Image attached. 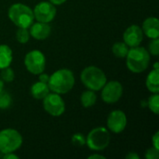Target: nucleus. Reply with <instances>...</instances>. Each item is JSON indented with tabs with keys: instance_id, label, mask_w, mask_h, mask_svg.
Masks as SVG:
<instances>
[{
	"instance_id": "f257e3e1",
	"label": "nucleus",
	"mask_w": 159,
	"mask_h": 159,
	"mask_svg": "<svg viewBox=\"0 0 159 159\" xmlns=\"http://www.w3.org/2000/svg\"><path fill=\"white\" fill-rule=\"evenodd\" d=\"M48 88L52 92L60 95L68 93L75 85L74 73L66 68L60 69L49 75L48 82Z\"/></svg>"
},
{
	"instance_id": "f03ea898",
	"label": "nucleus",
	"mask_w": 159,
	"mask_h": 159,
	"mask_svg": "<svg viewBox=\"0 0 159 159\" xmlns=\"http://www.w3.org/2000/svg\"><path fill=\"white\" fill-rule=\"evenodd\" d=\"M128 69L135 74L144 72L150 63V53L143 47H134L129 49L126 56Z\"/></svg>"
},
{
	"instance_id": "7ed1b4c3",
	"label": "nucleus",
	"mask_w": 159,
	"mask_h": 159,
	"mask_svg": "<svg viewBox=\"0 0 159 159\" xmlns=\"http://www.w3.org/2000/svg\"><path fill=\"white\" fill-rule=\"evenodd\" d=\"M7 16L17 27L20 28H29L34 20L33 9L21 3H16L10 6Z\"/></svg>"
},
{
	"instance_id": "20e7f679",
	"label": "nucleus",
	"mask_w": 159,
	"mask_h": 159,
	"mask_svg": "<svg viewBox=\"0 0 159 159\" xmlns=\"http://www.w3.org/2000/svg\"><path fill=\"white\" fill-rule=\"evenodd\" d=\"M80 79L86 88L93 91L101 90L107 82L103 71L96 66L86 67L80 75Z\"/></svg>"
},
{
	"instance_id": "39448f33",
	"label": "nucleus",
	"mask_w": 159,
	"mask_h": 159,
	"mask_svg": "<svg viewBox=\"0 0 159 159\" xmlns=\"http://www.w3.org/2000/svg\"><path fill=\"white\" fill-rule=\"evenodd\" d=\"M22 144V137L14 129H5L0 131V153L3 155L14 153Z\"/></svg>"
},
{
	"instance_id": "423d86ee",
	"label": "nucleus",
	"mask_w": 159,
	"mask_h": 159,
	"mask_svg": "<svg viewBox=\"0 0 159 159\" xmlns=\"http://www.w3.org/2000/svg\"><path fill=\"white\" fill-rule=\"evenodd\" d=\"M110 143V133L104 127H98L89 131L86 137V144L90 150H104Z\"/></svg>"
},
{
	"instance_id": "0eeeda50",
	"label": "nucleus",
	"mask_w": 159,
	"mask_h": 159,
	"mask_svg": "<svg viewBox=\"0 0 159 159\" xmlns=\"http://www.w3.org/2000/svg\"><path fill=\"white\" fill-rule=\"evenodd\" d=\"M24 65L28 72L33 75H39L46 68V57L40 50H31L25 55Z\"/></svg>"
},
{
	"instance_id": "6e6552de",
	"label": "nucleus",
	"mask_w": 159,
	"mask_h": 159,
	"mask_svg": "<svg viewBox=\"0 0 159 159\" xmlns=\"http://www.w3.org/2000/svg\"><path fill=\"white\" fill-rule=\"evenodd\" d=\"M43 106L45 111L52 116H61L65 111V103L58 93H48L43 99Z\"/></svg>"
},
{
	"instance_id": "1a4fd4ad",
	"label": "nucleus",
	"mask_w": 159,
	"mask_h": 159,
	"mask_svg": "<svg viewBox=\"0 0 159 159\" xmlns=\"http://www.w3.org/2000/svg\"><path fill=\"white\" fill-rule=\"evenodd\" d=\"M33 12H34V19L37 21L49 23L56 17L57 9H56V7L50 2L43 1V2L38 3L34 7Z\"/></svg>"
},
{
	"instance_id": "9d476101",
	"label": "nucleus",
	"mask_w": 159,
	"mask_h": 159,
	"mask_svg": "<svg viewBox=\"0 0 159 159\" xmlns=\"http://www.w3.org/2000/svg\"><path fill=\"white\" fill-rule=\"evenodd\" d=\"M123 94V86L118 81L106 82L102 89V99L106 103L117 102Z\"/></svg>"
},
{
	"instance_id": "9b49d317",
	"label": "nucleus",
	"mask_w": 159,
	"mask_h": 159,
	"mask_svg": "<svg viewBox=\"0 0 159 159\" xmlns=\"http://www.w3.org/2000/svg\"><path fill=\"white\" fill-rule=\"evenodd\" d=\"M107 127L114 133L122 132L127 127V116L121 110L112 111L107 117Z\"/></svg>"
},
{
	"instance_id": "f8f14e48",
	"label": "nucleus",
	"mask_w": 159,
	"mask_h": 159,
	"mask_svg": "<svg viewBox=\"0 0 159 159\" xmlns=\"http://www.w3.org/2000/svg\"><path fill=\"white\" fill-rule=\"evenodd\" d=\"M143 39V32L140 26L135 24L128 27L123 34V40L129 48L140 46Z\"/></svg>"
},
{
	"instance_id": "ddd939ff",
	"label": "nucleus",
	"mask_w": 159,
	"mask_h": 159,
	"mask_svg": "<svg viewBox=\"0 0 159 159\" xmlns=\"http://www.w3.org/2000/svg\"><path fill=\"white\" fill-rule=\"evenodd\" d=\"M30 28V35L36 40H45L51 34V27L46 22H33Z\"/></svg>"
},
{
	"instance_id": "4468645a",
	"label": "nucleus",
	"mask_w": 159,
	"mask_h": 159,
	"mask_svg": "<svg viewBox=\"0 0 159 159\" xmlns=\"http://www.w3.org/2000/svg\"><path fill=\"white\" fill-rule=\"evenodd\" d=\"M142 30L143 34L151 39L159 37V20H157V18L156 17L147 18L143 23Z\"/></svg>"
},
{
	"instance_id": "2eb2a0df",
	"label": "nucleus",
	"mask_w": 159,
	"mask_h": 159,
	"mask_svg": "<svg viewBox=\"0 0 159 159\" xmlns=\"http://www.w3.org/2000/svg\"><path fill=\"white\" fill-rule=\"evenodd\" d=\"M50 89L48 88V83H43L41 81H37L31 87V94L36 100H43L48 93Z\"/></svg>"
},
{
	"instance_id": "dca6fc26",
	"label": "nucleus",
	"mask_w": 159,
	"mask_h": 159,
	"mask_svg": "<svg viewBox=\"0 0 159 159\" xmlns=\"http://www.w3.org/2000/svg\"><path fill=\"white\" fill-rule=\"evenodd\" d=\"M13 60L12 49L5 44L0 45V70L10 66Z\"/></svg>"
},
{
	"instance_id": "f3484780",
	"label": "nucleus",
	"mask_w": 159,
	"mask_h": 159,
	"mask_svg": "<svg viewBox=\"0 0 159 159\" xmlns=\"http://www.w3.org/2000/svg\"><path fill=\"white\" fill-rule=\"evenodd\" d=\"M159 69H153L146 77V87L152 93L159 92Z\"/></svg>"
},
{
	"instance_id": "a211bd4d",
	"label": "nucleus",
	"mask_w": 159,
	"mask_h": 159,
	"mask_svg": "<svg viewBox=\"0 0 159 159\" xmlns=\"http://www.w3.org/2000/svg\"><path fill=\"white\" fill-rule=\"evenodd\" d=\"M80 101H81V104L83 107L85 108H90L92 107L97 101V95L93 90H86L81 94L80 97Z\"/></svg>"
},
{
	"instance_id": "6ab92c4d",
	"label": "nucleus",
	"mask_w": 159,
	"mask_h": 159,
	"mask_svg": "<svg viewBox=\"0 0 159 159\" xmlns=\"http://www.w3.org/2000/svg\"><path fill=\"white\" fill-rule=\"evenodd\" d=\"M129 47L125 42H116L112 47L113 54L117 58H126Z\"/></svg>"
},
{
	"instance_id": "aec40b11",
	"label": "nucleus",
	"mask_w": 159,
	"mask_h": 159,
	"mask_svg": "<svg viewBox=\"0 0 159 159\" xmlns=\"http://www.w3.org/2000/svg\"><path fill=\"white\" fill-rule=\"evenodd\" d=\"M147 106L155 115H158L159 113V95L158 93H153L148 101H147Z\"/></svg>"
},
{
	"instance_id": "412c9836",
	"label": "nucleus",
	"mask_w": 159,
	"mask_h": 159,
	"mask_svg": "<svg viewBox=\"0 0 159 159\" xmlns=\"http://www.w3.org/2000/svg\"><path fill=\"white\" fill-rule=\"evenodd\" d=\"M11 104H12L11 96L4 89L2 91H0V109L6 110V109L9 108Z\"/></svg>"
},
{
	"instance_id": "4be33fe9",
	"label": "nucleus",
	"mask_w": 159,
	"mask_h": 159,
	"mask_svg": "<svg viewBox=\"0 0 159 159\" xmlns=\"http://www.w3.org/2000/svg\"><path fill=\"white\" fill-rule=\"evenodd\" d=\"M30 33L28 31V28H20L19 27V29L16 32V39L19 43L20 44H25L29 41L30 39Z\"/></svg>"
},
{
	"instance_id": "5701e85b",
	"label": "nucleus",
	"mask_w": 159,
	"mask_h": 159,
	"mask_svg": "<svg viewBox=\"0 0 159 159\" xmlns=\"http://www.w3.org/2000/svg\"><path fill=\"white\" fill-rule=\"evenodd\" d=\"M0 78L4 82H12L15 78V74L14 71L8 66L4 69H1L0 72Z\"/></svg>"
},
{
	"instance_id": "b1692460",
	"label": "nucleus",
	"mask_w": 159,
	"mask_h": 159,
	"mask_svg": "<svg viewBox=\"0 0 159 159\" xmlns=\"http://www.w3.org/2000/svg\"><path fill=\"white\" fill-rule=\"evenodd\" d=\"M148 52L152 54L153 56H158L159 55V39L157 38H153L150 43H149V48Z\"/></svg>"
},
{
	"instance_id": "393cba45",
	"label": "nucleus",
	"mask_w": 159,
	"mask_h": 159,
	"mask_svg": "<svg viewBox=\"0 0 159 159\" xmlns=\"http://www.w3.org/2000/svg\"><path fill=\"white\" fill-rule=\"evenodd\" d=\"M72 143L75 146H84L86 144V137L81 133H75L72 137Z\"/></svg>"
},
{
	"instance_id": "a878e982",
	"label": "nucleus",
	"mask_w": 159,
	"mask_h": 159,
	"mask_svg": "<svg viewBox=\"0 0 159 159\" xmlns=\"http://www.w3.org/2000/svg\"><path fill=\"white\" fill-rule=\"evenodd\" d=\"M159 150L155 148V147H151L146 151L145 154V157L147 159H158L159 157Z\"/></svg>"
},
{
	"instance_id": "bb28decb",
	"label": "nucleus",
	"mask_w": 159,
	"mask_h": 159,
	"mask_svg": "<svg viewBox=\"0 0 159 159\" xmlns=\"http://www.w3.org/2000/svg\"><path fill=\"white\" fill-rule=\"evenodd\" d=\"M152 143H153V147L157 148L159 150V132L157 131L154 136L152 137Z\"/></svg>"
},
{
	"instance_id": "cd10ccee",
	"label": "nucleus",
	"mask_w": 159,
	"mask_h": 159,
	"mask_svg": "<svg viewBox=\"0 0 159 159\" xmlns=\"http://www.w3.org/2000/svg\"><path fill=\"white\" fill-rule=\"evenodd\" d=\"M48 79H49V75H47V74H39V77H38V81H41L43 83H48Z\"/></svg>"
},
{
	"instance_id": "c85d7f7f",
	"label": "nucleus",
	"mask_w": 159,
	"mask_h": 159,
	"mask_svg": "<svg viewBox=\"0 0 159 159\" xmlns=\"http://www.w3.org/2000/svg\"><path fill=\"white\" fill-rule=\"evenodd\" d=\"M3 158L4 159H19L20 157L15 155L14 153H7V154H5L3 156Z\"/></svg>"
},
{
	"instance_id": "c756f323",
	"label": "nucleus",
	"mask_w": 159,
	"mask_h": 159,
	"mask_svg": "<svg viewBox=\"0 0 159 159\" xmlns=\"http://www.w3.org/2000/svg\"><path fill=\"white\" fill-rule=\"evenodd\" d=\"M126 158L127 159H140V157L137 153L135 152H130L129 153L127 156H126Z\"/></svg>"
},
{
	"instance_id": "7c9ffc66",
	"label": "nucleus",
	"mask_w": 159,
	"mask_h": 159,
	"mask_svg": "<svg viewBox=\"0 0 159 159\" xmlns=\"http://www.w3.org/2000/svg\"><path fill=\"white\" fill-rule=\"evenodd\" d=\"M49 2L51 4H53L54 6H60V5H62L63 3H65L66 0H49Z\"/></svg>"
},
{
	"instance_id": "2f4dec72",
	"label": "nucleus",
	"mask_w": 159,
	"mask_h": 159,
	"mask_svg": "<svg viewBox=\"0 0 159 159\" xmlns=\"http://www.w3.org/2000/svg\"><path fill=\"white\" fill-rule=\"evenodd\" d=\"M89 159H105V157H103V156H102V155H99V154H94V155H91V156H89Z\"/></svg>"
},
{
	"instance_id": "473e14b6",
	"label": "nucleus",
	"mask_w": 159,
	"mask_h": 159,
	"mask_svg": "<svg viewBox=\"0 0 159 159\" xmlns=\"http://www.w3.org/2000/svg\"><path fill=\"white\" fill-rule=\"evenodd\" d=\"M4 89V81L0 78V91Z\"/></svg>"
}]
</instances>
